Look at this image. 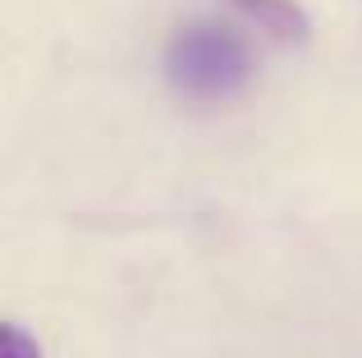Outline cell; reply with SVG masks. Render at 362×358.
Segmentation results:
<instances>
[{
  "mask_svg": "<svg viewBox=\"0 0 362 358\" xmlns=\"http://www.w3.org/2000/svg\"><path fill=\"white\" fill-rule=\"evenodd\" d=\"M0 358H42V345L18 322H5V331H0Z\"/></svg>",
  "mask_w": 362,
  "mask_h": 358,
  "instance_id": "obj_3",
  "label": "cell"
},
{
  "mask_svg": "<svg viewBox=\"0 0 362 358\" xmlns=\"http://www.w3.org/2000/svg\"><path fill=\"white\" fill-rule=\"evenodd\" d=\"M165 79L184 101L216 106L252 83V46L221 18H188L165 42Z\"/></svg>",
  "mask_w": 362,
  "mask_h": 358,
  "instance_id": "obj_1",
  "label": "cell"
},
{
  "mask_svg": "<svg viewBox=\"0 0 362 358\" xmlns=\"http://www.w3.org/2000/svg\"><path fill=\"white\" fill-rule=\"evenodd\" d=\"M234 9L247 18V23H257L266 37H275V42H289V46H303L312 37V18L303 14L298 0H230Z\"/></svg>",
  "mask_w": 362,
  "mask_h": 358,
  "instance_id": "obj_2",
  "label": "cell"
}]
</instances>
